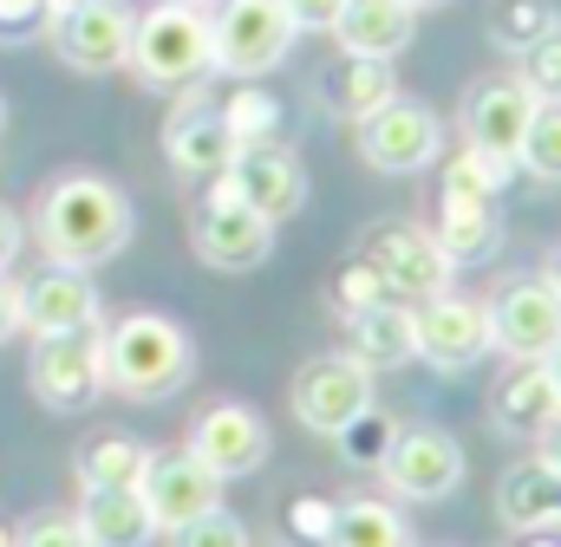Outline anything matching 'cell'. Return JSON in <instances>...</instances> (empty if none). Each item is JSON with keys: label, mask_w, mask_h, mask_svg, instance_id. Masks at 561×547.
<instances>
[{"label": "cell", "mask_w": 561, "mask_h": 547, "mask_svg": "<svg viewBox=\"0 0 561 547\" xmlns=\"http://www.w3.org/2000/svg\"><path fill=\"white\" fill-rule=\"evenodd\" d=\"M542 456H549V463H556V469H561V423H556V430H549V437H542Z\"/></svg>", "instance_id": "ee69618b"}, {"label": "cell", "mask_w": 561, "mask_h": 547, "mask_svg": "<svg viewBox=\"0 0 561 547\" xmlns=\"http://www.w3.org/2000/svg\"><path fill=\"white\" fill-rule=\"evenodd\" d=\"M463 469H470L463 463V443L450 430H437V423L399 430L392 456L379 463V476H386V489L399 502H444V496H457L463 489Z\"/></svg>", "instance_id": "8fae6325"}, {"label": "cell", "mask_w": 561, "mask_h": 547, "mask_svg": "<svg viewBox=\"0 0 561 547\" xmlns=\"http://www.w3.org/2000/svg\"><path fill=\"white\" fill-rule=\"evenodd\" d=\"M131 72L157 92H190V85L216 79V26H209V13L176 7V0H157L150 13H138Z\"/></svg>", "instance_id": "3957f363"}, {"label": "cell", "mask_w": 561, "mask_h": 547, "mask_svg": "<svg viewBox=\"0 0 561 547\" xmlns=\"http://www.w3.org/2000/svg\"><path fill=\"white\" fill-rule=\"evenodd\" d=\"M523 176H536V183H561V98L549 105H536V118H529V137H523Z\"/></svg>", "instance_id": "d6a6232c"}, {"label": "cell", "mask_w": 561, "mask_h": 547, "mask_svg": "<svg viewBox=\"0 0 561 547\" xmlns=\"http://www.w3.org/2000/svg\"><path fill=\"white\" fill-rule=\"evenodd\" d=\"M386 300H399V293L386 287V274L373 268L366 255L340 261V274H333V313H340V319H353V313H373V306H386Z\"/></svg>", "instance_id": "836d02e7"}, {"label": "cell", "mask_w": 561, "mask_h": 547, "mask_svg": "<svg viewBox=\"0 0 561 547\" xmlns=\"http://www.w3.org/2000/svg\"><path fill=\"white\" fill-rule=\"evenodd\" d=\"M26 385H33V398L46 410H66V417L85 410V405H99V392H105V326L33 339Z\"/></svg>", "instance_id": "8992f818"}, {"label": "cell", "mask_w": 561, "mask_h": 547, "mask_svg": "<svg viewBox=\"0 0 561 547\" xmlns=\"http://www.w3.org/2000/svg\"><path fill=\"white\" fill-rule=\"evenodd\" d=\"M399 430H405V423H399L392 410L366 405L359 417H353V423H346V430H340V437H333V443H340V456H346L353 469H379V463L392 456V443H399Z\"/></svg>", "instance_id": "4dcf8cb0"}, {"label": "cell", "mask_w": 561, "mask_h": 547, "mask_svg": "<svg viewBox=\"0 0 561 547\" xmlns=\"http://www.w3.org/2000/svg\"><path fill=\"white\" fill-rule=\"evenodd\" d=\"M79 528L92 547H150L157 522L138 489H85L79 496Z\"/></svg>", "instance_id": "484cf974"}, {"label": "cell", "mask_w": 561, "mask_h": 547, "mask_svg": "<svg viewBox=\"0 0 561 547\" xmlns=\"http://www.w3.org/2000/svg\"><path fill=\"white\" fill-rule=\"evenodd\" d=\"M0 547H13V528H7V522H0Z\"/></svg>", "instance_id": "681fc988"}, {"label": "cell", "mask_w": 561, "mask_h": 547, "mask_svg": "<svg viewBox=\"0 0 561 547\" xmlns=\"http://www.w3.org/2000/svg\"><path fill=\"white\" fill-rule=\"evenodd\" d=\"M144 469H150V443H138V437H92V443L72 456L79 496H85V489H138Z\"/></svg>", "instance_id": "4316f807"}, {"label": "cell", "mask_w": 561, "mask_h": 547, "mask_svg": "<svg viewBox=\"0 0 561 547\" xmlns=\"http://www.w3.org/2000/svg\"><path fill=\"white\" fill-rule=\"evenodd\" d=\"M542 365H549V379H556V392H561V346L549 352V359H542Z\"/></svg>", "instance_id": "bcb514c9"}, {"label": "cell", "mask_w": 561, "mask_h": 547, "mask_svg": "<svg viewBox=\"0 0 561 547\" xmlns=\"http://www.w3.org/2000/svg\"><path fill=\"white\" fill-rule=\"evenodd\" d=\"M138 496L150 502V522H157V535H176V528H190L196 515H209V509H222V476L203 463V456H190V450H150V469H144Z\"/></svg>", "instance_id": "9a60e30c"}, {"label": "cell", "mask_w": 561, "mask_h": 547, "mask_svg": "<svg viewBox=\"0 0 561 547\" xmlns=\"http://www.w3.org/2000/svg\"><path fill=\"white\" fill-rule=\"evenodd\" d=\"M373 405V372L346 352H327V359H307L294 372V417L313 430V437H340L359 410Z\"/></svg>", "instance_id": "5bb4252c"}, {"label": "cell", "mask_w": 561, "mask_h": 547, "mask_svg": "<svg viewBox=\"0 0 561 547\" xmlns=\"http://www.w3.org/2000/svg\"><path fill=\"white\" fill-rule=\"evenodd\" d=\"M313 98H320V112H327L333 125H366L386 98H399L392 59H359V53H340V59L320 72Z\"/></svg>", "instance_id": "44dd1931"}, {"label": "cell", "mask_w": 561, "mask_h": 547, "mask_svg": "<svg viewBox=\"0 0 561 547\" xmlns=\"http://www.w3.org/2000/svg\"><path fill=\"white\" fill-rule=\"evenodd\" d=\"M542 280H549V287H556V293H561V242H556V248H549V261H542Z\"/></svg>", "instance_id": "7bdbcfd3"}, {"label": "cell", "mask_w": 561, "mask_h": 547, "mask_svg": "<svg viewBox=\"0 0 561 547\" xmlns=\"http://www.w3.org/2000/svg\"><path fill=\"white\" fill-rule=\"evenodd\" d=\"M20 333V280H7L0 274V346Z\"/></svg>", "instance_id": "b9f144b4"}, {"label": "cell", "mask_w": 561, "mask_h": 547, "mask_svg": "<svg viewBox=\"0 0 561 547\" xmlns=\"http://www.w3.org/2000/svg\"><path fill=\"white\" fill-rule=\"evenodd\" d=\"M490 423L503 437L542 443L561 423V392H556V379H549V365H510L503 385L490 392Z\"/></svg>", "instance_id": "7402d4cb"}, {"label": "cell", "mask_w": 561, "mask_h": 547, "mask_svg": "<svg viewBox=\"0 0 561 547\" xmlns=\"http://www.w3.org/2000/svg\"><path fill=\"white\" fill-rule=\"evenodd\" d=\"M176 7H203V13H216V7H222V0H176Z\"/></svg>", "instance_id": "c3c4849f"}, {"label": "cell", "mask_w": 561, "mask_h": 547, "mask_svg": "<svg viewBox=\"0 0 561 547\" xmlns=\"http://www.w3.org/2000/svg\"><path fill=\"white\" fill-rule=\"evenodd\" d=\"M333 515H340V502H327V496H294V502L280 509V535L294 547H327Z\"/></svg>", "instance_id": "e575fe53"}, {"label": "cell", "mask_w": 561, "mask_h": 547, "mask_svg": "<svg viewBox=\"0 0 561 547\" xmlns=\"http://www.w3.org/2000/svg\"><path fill=\"white\" fill-rule=\"evenodd\" d=\"M170 547H249V528H242L229 509H209V515H196L190 528H176Z\"/></svg>", "instance_id": "8d00e7d4"}, {"label": "cell", "mask_w": 561, "mask_h": 547, "mask_svg": "<svg viewBox=\"0 0 561 547\" xmlns=\"http://www.w3.org/2000/svg\"><path fill=\"white\" fill-rule=\"evenodd\" d=\"M419 319V359L431 372H470L496 352L490 339V300H470V293H437L412 306Z\"/></svg>", "instance_id": "7c38bea8"}, {"label": "cell", "mask_w": 561, "mask_h": 547, "mask_svg": "<svg viewBox=\"0 0 561 547\" xmlns=\"http://www.w3.org/2000/svg\"><path fill=\"white\" fill-rule=\"evenodd\" d=\"M163 156H170V170L190 176V183H216V176L236 170L242 143L222 125V112H216V98H209L203 85H190L183 105L170 112V125H163Z\"/></svg>", "instance_id": "4fadbf2b"}, {"label": "cell", "mask_w": 561, "mask_h": 547, "mask_svg": "<svg viewBox=\"0 0 561 547\" xmlns=\"http://www.w3.org/2000/svg\"><path fill=\"white\" fill-rule=\"evenodd\" d=\"M46 26V0H0V39H33Z\"/></svg>", "instance_id": "f35d334b"}, {"label": "cell", "mask_w": 561, "mask_h": 547, "mask_svg": "<svg viewBox=\"0 0 561 547\" xmlns=\"http://www.w3.org/2000/svg\"><path fill=\"white\" fill-rule=\"evenodd\" d=\"M0 125H7V98H0Z\"/></svg>", "instance_id": "f907efd6"}, {"label": "cell", "mask_w": 561, "mask_h": 547, "mask_svg": "<svg viewBox=\"0 0 561 547\" xmlns=\"http://www.w3.org/2000/svg\"><path fill=\"white\" fill-rule=\"evenodd\" d=\"M131 33H138V13L125 0H92V7H72V13H46L53 59L85 72V79L125 72L131 66Z\"/></svg>", "instance_id": "ba28073f"}, {"label": "cell", "mask_w": 561, "mask_h": 547, "mask_svg": "<svg viewBox=\"0 0 561 547\" xmlns=\"http://www.w3.org/2000/svg\"><path fill=\"white\" fill-rule=\"evenodd\" d=\"M496 522L510 535H561V469L549 456H529L503 469L496 482Z\"/></svg>", "instance_id": "ffe728a7"}, {"label": "cell", "mask_w": 561, "mask_h": 547, "mask_svg": "<svg viewBox=\"0 0 561 547\" xmlns=\"http://www.w3.org/2000/svg\"><path fill=\"white\" fill-rule=\"evenodd\" d=\"M561 13L556 0H490V39L503 46V53H523V46H536L542 33H556Z\"/></svg>", "instance_id": "f546056e"}, {"label": "cell", "mask_w": 561, "mask_h": 547, "mask_svg": "<svg viewBox=\"0 0 561 547\" xmlns=\"http://www.w3.org/2000/svg\"><path fill=\"white\" fill-rule=\"evenodd\" d=\"M327 547H419V542H412V528H405V515L392 502L359 496V502H340Z\"/></svg>", "instance_id": "83f0119b"}, {"label": "cell", "mask_w": 561, "mask_h": 547, "mask_svg": "<svg viewBox=\"0 0 561 547\" xmlns=\"http://www.w3.org/2000/svg\"><path fill=\"white\" fill-rule=\"evenodd\" d=\"M190 248H196L203 268L249 274V268H262V261L275 255V222L255 216V209L229 189V176H216L209 196H203L196 216H190Z\"/></svg>", "instance_id": "5b68a950"}, {"label": "cell", "mask_w": 561, "mask_h": 547, "mask_svg": "<svg viewBox=\"0 0 561 547\" xmlns=\"http://www.w3.org/2000/svg\"><path fill=\"white\" fill-rule=\"evenodd\" d=\"M359 255L386 274V287H392L405 306H424V300L450 293V280H457V261L444 255V242H437L424 222H405V216L379 222V229L366 235V248H359Z\"/></svg>", "instance_id": "9c48e42d"}, {"label": "cell", "mask_w": 561, "mask_h": 547, "mask_svg": "<svg viewBox=\"0 0 561 547\" xmlns=\"http://www.w3.org/2000/svg\"><path fill=\"white\" fill-rule=\"evenodd\" d=\"M229 189H236L255 216H268L275 229L307 209V170H300V156H294L287 143H249V150L236 156V170H229Z\"/></svg>", "instance_id": "d6986e66"}, {"label": "cell", "mask_w": 561, "mask_h": 547, "mask_svg": "<svg viewBox=\"0 0 561 547\" xmlns=\"http://www.w3.org/2000/svg\"><path fill=\"white\" fill-rule=\"evenodd\" d=\"M20 248H26V229H20V216H13V209L0 202V274L20 261Z\"/></svg>", "instance_id": "60d3db41"}, {"label": "cell", "mask_w": 561, "mask_h": 547, "mask_svg": "<svg viewBox=\"0 0 561 547\" xmlns=\"http://www.w3.org/2000/svg\"><path fill=\"white\" fill-rule=\"evenodd\" d=\"M419 33V13L405 0H346L333 39L340 53H359V59H399Z\"/></svg>", "instance_id": "d4e9b609"}, {"label": "cell", "mask_w": 561, "mask_h": 547, "mask_svg": "<svg viewBox=\"0 0 561 547\" xmlns=\"http://www.w3.org/2000/svg\"><path fill=\"white\" fill-rule=\"evenodd\" d=\"M536 92L510 72V79H483L470 98H463V143L490 150V156H523V137H529V118H536ZM523 170V163H516Z\"/></svg>", "instance_id": "ac0fdd59"}, {"label": "cell", "mask_w": 561, "mask_h": 547, "mask_svg": "<svg viewBox=\"0 0 561 547\" xmlns=\"http://www.w3.org/2000/svg\"><path fill=\"white\" fill-rule=\"evenodd\" d=\"M190 456H203L222 482L255 476V469L268 463V417H262L255 405L222 398V405H209L196 423H190Z\"/></svg>", "instance_id": "e0dca14e"}, {"label": "cell", "mask_w": 561, "mask_h": 547, "mask_svg": "<svg viewBox=\"0 0 561 547\" xmlns=\"http://www.w3.org/2000/svg\"><path fill=\"white\" fill-rule=\"evenodd\" d=\"M516 79H523L542 105L561 98V26H556V33H542L536 46H523V53H516Z\"/></svg>", "instance_id": "d590c367"}, {"label": "cell", "mask_w": 561, "mask_h": 547, "mask_svg": "<svg viewBox=\"0 0 561 547\" xmlns=\"http://www.w3.org/2000/svg\"><path fill=\"white\" fill-rule=\"evenodd\" d=\"M216 112H222V125L236 131V143L249 150V143H275L280 137V98L268 92V85H255V79H236L222 98H216Z\"/></svg>", "instance_id": "f1b7e54d"}, {"label": "cell", "mask_w": 561, "mask_h": 547, "mask_svg": "<svg viewBox=\"0 0 561 547\" xmlns=\"http://www.w3.org/2000/svg\"><path fill=\"white\" fill-rule=\"evenodd\" d=\"M13 547H92L85 542V528H79V515H59V509H46V515H33Z\"/></svg>", "instance_id": "74e56055"}, {"label": "cell", "mask_w": 561, "mask_h": 547, "mask_svg": "<svg viewBox=\"0 0 561 547\" xmlns=\"http://www.w3.org/2000/svg\"><path fill=\"white\" fill-rule=\"evenodd\" d=\"M346 359H359L373 379L412 365L419 359V319H412V306L405 300H386L373 313H353L346 319Z\"/></svg>", "instance_id": "cb8c5ba5"}, {"label": "cell", "mask_w": 561, "mask_h": 547, "mask_svg": "<svg viewBox=\"0 0 561 547\" xmlns=\"http://www.w3.org/2000/svg\"><path fill=\"white\" fill-rule=\"evenodd\" d=\"M20 326L33 339H53V333H85V326H105V300H99V280L85 268H53L33 274L20 287Z\"/></svg>", "instance_id": "2e32d148"}, {"label": "cell", "mask_w": 561, "mask_h": 547, "mask_svg": "<svg viewBox=\"0 0 561 547\" xmlns=\"http://www.w3.org/2000/svg\"><path fill=\"white\" fill-rule=\"evenodd\" d=\"M431 235L444 242V255L457 268H477L503 248V202L496 196H463V189H437V222Z\"/></svg>", "instance_id": "603a6c76"}, {"label": "cell", "mask_w": 561, "mask_h": 547, "mask_svg": "<svg viewBox=\"0 0 561 547\" xmlns=\"http://www.w3.org/2000/svg\"><path fill=\"white\" fill-rule=\"evenodd\" d=\"M33 242L53 268H105L112 255H125L138 216H131V196L112 183V176H92V170H66L39 189L33 202Z\"/></svg>", "instance_id": "6da1fadb"}, {"label": "cell", "mask_w": 561, "mask_h": 547, "mask_svg": "<svg viewBox=\"0 0 561 547\" xmlns=\"http://www.w3.org/2000/svg\"><path fill=\"white\" fill-rule=\"evenodd\" d=\"M287 13H294L300 33H333L340 13H346V0H287Z\"/></svg>", "instance_id": "ab89813d"}, {"label": "cell", "mask_w": 561, "mask_h": 547, "mask_svg": "<svg viewBox=\"0 0 561 547\" xmlns=\"http://www.w3.org/2000/svg\"><path fill=\"white\" fill-rule=\"evenodd\" d=\"M353 143H359V163L366 170H379V176H419L437 163V150H444V118L424 105V98H386L366 125H353Z\"/></svg>", "instance_id": "52a82bcc"}, {"label": "cell", "mask_w": 561, "mask_h": 547, "mask_svg": "<svg viewBox=\"0 0 561 547\" xmlns=\"http://www.w3.org/2000/svg\"><path fill=\"white\" fill-rule=\"evenodd\" d=\"M72 7H92V0H46V13H72Z\"/></svg>", "instance_id": "f6af8a7d"}, {"label": "cell", "mask_w": 561, "mask_h": 547, "mask_svg": "<svg viewBox=\"0 0 561 547\" xmlns=\"http://www.w3.org/2000/svg\"><path fill=\"white\" fill-rule=\"evenodd\" d=\"M412 13H437V7H450V0H405Z\"/></svg>", "instance_id": "7dc6e473"}, {"label": "cell", "mask_w": 561, "mask_h": 547, "mask_svg": "<svg viewBox=\"0 0 561 547\" xmlns=\"http://www.w3.org/2000/svg\"><path fill=\"white\" fill-rule=\"evenodd\" d=\"M510 183H516V163L490 156L477 143H457V156L444 163V189H463V196H503Z\"/></svg>", "instance_id": "1f68e13d"}, {"label": "cell", "mask_w": 561, "mask_h": 547, "mask_svg": "<svg viewBox=\"0 0 561 547\" xmlns=\"http://www.w3.org/2000/svg\"><path fill=\"white\" fill-rule=\"evenodd\" d=\"M490 339L510 365H542L561 346V293L542 274L503 280L496 300H490Z\"/></svg>", "instance_id": "30bf717a"}, {"label": "cell", "mask_w": 561, "mask_h": 547, "mask_svg": "<svg viewBox=\"0 0 561 547\" xmlns=\"http://www.w3.org/2000/svg\"><path fill=\"white\" fill-rule=\"evenodd\" d=\"M196 372V346L170 313H125L118 326H105V392L163 405L190 385Z\"/></svg>", "instance_id": "7a4b0ae2"}, {"label": "cell", "mask_w": 561, "mask_h": 547, "mask_svg": "<svg viewBox=\"0 0 561 547\" xmlns=\"http://www.w3.org/2000/svg\"><path fill=\"white\" fill-rule=\"evenodd\" d=\"M216 26V72L222 79H268L275 66H287L300 26L287 13V0H222L209 13Z\"/></svg>", "instance_id": "277c9868"}]
</instances>
